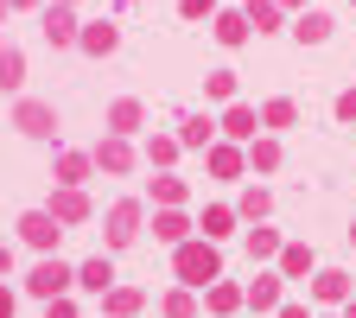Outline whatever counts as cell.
<instances>
[{
    "label": "cell",
    "mask_w": 356,
    "mask_h": 318,
    "mask_svg": "<svg viewBox=\"0 0 356 318\" xmlns=\"http://www.w3.org/2000/svg\"><path fill=\"white\" fill-rule=\"evenodd\" d=\"M178 274H185L191 287H210L216 280V248L210 242H185L178 248Z\"/></svg>",
    "instance_id": "1"
},
{
    "label": "cell",
    "mask_w": 356,
    "mask_h": 318,
    "mask_svg": "<svg viewBox=\"0 0 356 318\" xmlns=\"http://www.w3.org/2000/svg\"><path fill=\"white\" fill-rule=\"evenodd\" d=\"M70 280H76V274H70V267H64V261H38V267H32V280H26V287H32L38 299H58V293H64Z\"/></svg>",
    "instance_id": "2"
},
{
    "label": "cell",
    "mask_w": 356,
    "mask_h": 318,
    "mask_svg": "<svg viewBox=\"0 0 356 318\" xmlns=\"http://www.w3.org/2000/svg\"><path fill=\"white\" fill-rule=\"evenodd\" d=\"M19 236H26L32 248H51V242H58V216H51V210H26Z\"/></svg>",
    "instance_id": "3"
},
{
    "label": "cell",
    "mask_w": 356,
    "mask_h": 318,
    "mask_svg": "<svg viewBox=\"0 0 356 318\" xmlns=\"http://www.w3.org/2000/svg\"><path fill=\"white\" fill-rule=\"evenodd\" d=\"M134 230H140V204H115L108 210V242L121 248V242H134Z\"/></svg>",
    "instance_id": "4"
},
{
    "label": "cell",
    "mask_w": 356,
    "mask_h": 318,
    "mask_svg": "<svg viewBox=\"0 0 356 318\" xmlns=\"http://www.w3.org/2000/svg\"><path fill=\"white\" fill-rule=\"evenodd\" d=\"M76 287H89V293H108V287H115V267H108L102 255H96V261H83V267H76Z\"/></svg>",
    "instance_id": "5"
},
{
    "label": "cell",
    "mask_w": 356,
    "mask_h": 318,
    "mask_svg": "<svg viewBox=\"0 0 356 318\" xmlns=\"http://www.w3.org/2000/svg\"><path fill=\"white\" fill-rule=\"evenodd\" d=\"M19 127H26V134H38V141H44V134L58 127V115L44 109V102H19Z\"/></svg>",
    "instance_id": "6"
},
{
    "label": "cell",
    "mask_w": 356,
    "mask_h": 318,
    "mask_svg": "<svg viewBox=\"0 0 356 318\" xmlns=\"http://www.w3.org/2000/svg\"><path fill=\"white\" fill-rule=\"evenodd\" d=\"M51 216H58V223H83V216H89V198H83V191H58Z\"/></svg>",
    "instance_id": "7"
},
{
    "label": "cell",
    "mask_w": 356,
    "mask_h": 318,
    "mask_svg": "<svg viewBox=\"0 0 356 318\" xmlns=\"http://www.w3.org/2000/svg\"><path fill=\"white\" fill-rule=\"evenodd\" d=\"M312 293H318L325 305H337V299H350V274H318V287H312Z\"/></svg>",
    "instance_id": "8"
},
{
    "label": "cell",
    "mask_w": 356,
    "mask_h": 318,
    "mask_svg": "<svg viewBox=\"0 0 356 318\" xmlns=\"http://www.w3.org/2000/svg\"><path fill=\"white\" fill-rule=\"evenodd\" d=\"M248 305H254V312L280 305V280H254V287H248Z\"/></svg>",
    "instance_id": "9"
},
{
    "label": "cell",
    "mask_w": 356,
    "mask_h": 318,
    "mask_svg": "<svg viewBox=\"0 0 356 318\" xmlns=\"http://www.w3.org/2000/svg\"><path fill=\"white\" fill-rule=\"evenodd\" d=\"M153 236H159V242H178V248H185V216H153Z\"/></svg>",
    "instance_id": "10"
},
{
    "label": "cell",
    "mask_w": 356,
    "mask_h": 318,
    "mask_svg": "<svg viewBox=\"0 0 356 318\" xmlns=\"http://www.w3.org/2000/svg\"><path fill=\"white\" fill-rule=\"evenodd\" d=\"M229 223H236L229 210H204V236H229Z\"/></svg>",
    "instance_id": "11"
},
{
    "label": "cell",
    "mask_w": 356,
    "mask_h": 318,
    "mask_svg": "<svg viewBox=\"0 0 356 318\" xmlns=\"http://www.w3.org/2000/svg\"><path fill=\"white\" fill-rule=\"evenodd\" d=\"M286 274H293V280L312 274V248H286Z\"/></svg>",
    "instance_id": "12"
},
{
    "label": "cell",
    "mask_w": 356,
    "mask_h": 318,
    "mask_svg": "<svg viewBox=\"0 0 356 318\" xmlns=\"http://www.w3.org/2000/svg\"><path fill=\"white\" fill-rule=\"evenodd\" d=\"M210 305H216V312H236L242 293H236V287H210Z\"/></svg>",
    "instance_id": "13"
},
{
    "label": "cell",
    "mask_w": 356,
    "mask_h": 318,
    "mask_svg": "<svg viewBox=\"0 0 356 318\" xmlns=\"http://www.w3.org/2000/svg\"><path fill=\"white\" fill-rule=\"evenodd\" d=\"M83 172H89V159H76V153L58 166V178H64V185H83Z\"/></svg>",
    "instance_id": "14"
},
{
    "label": "cell",
    "mask_w": 356,
    "mask_h": 318,
    "mask_svg": "<svg viewBox=\"0 0 356 318\" xmlns=\"http://www.w3.org/2000/svg\"><path fill=\"white\" fill-rule=\"evenodd\" d=\"M254 166H261V172H274V166H280V147H274V141H261V147H254Z\"/></svg>",
    "instance_id": "15"
},
{
    "label": "cell",
    "mask_w": 356,
    "mask_h": 318,
    "mask_svg": "<svg viewBox=\"0 0 356 318\" xmlns=\"http://www.w3.org/2000/svg\"><path fill=\"white\" fill-rule=\"evenodd\" d=\"M185 141H191V147L210 141V121H204V115H185Z\"/></svg>",
    "instance_id": "16"
},
{
    "label": "cell",
    "mask_w": 356,
    "mask_h": 318,
    "mask_svg": "<svg viewBox=\"0 0 356 318\" xmlns=\"http://www.w3.org/2000/svg\"><path fill=\"white\" fill-rule=\"evenodd\" d=\"M191 312H197L191 293H172V299H165V318H191Z\"/></svg>",
    "instance_id": "17"
},
{
    "label": "cell",
    "mask_w": 356,
    "mask_h": 318,
    "mask_svg": "<svg viewBox=\"0 0 356 318\" xmlns=\"http://www.w3.org/2000/svg\"><path fill=\"white\" fill-rule=\"evenodd\" d=\"M96 159H102V166H108V172H121V166H127V147H121V141H115V147H102V153H96Z\"/></svg>",
    "instance_id": "18"
},
{
    "label": "cell",
    "mask_w": 356,
    "mask_h": 318,
    "mask_svg": "<svg viewBox=\"0 0 356 318\" xmlns=\"http://www.w3.org/2000/svg\"><path fill=\"white\" fill-rule=\"evenodd\" d=\"M325 32H331V26H325L318 13H305V19H299V38H325Z\"/></svg>",
    "instance_id": "19"
},
{
    "label": "cell",
    "mask_w": 356,
    "mask_h": 318,
    "mask_svg": "<svg viewBox=\"0 0 356 318\" xmlns=\"http://www.w3.org/2000/svg\"><path fill=\"white\" fill-rule=\"evenodd\" d=\"M0 83H7V89L19 83V58H13V51H7V58H0Z\"/></svg>",
    "instance_id": "20"
},
{
    "label": "cell",
    "mask_w": 356,
    "mask_h": 318,
    "mask_svg": "<svg viewBox=\"0 0 356 318\" xmlns=\"http://www.w3.org/2000/svg\"><path fill=\"white\" fill-rule=\"evenodd\" d=\"M337 115H343V121H356V89H350V96L337 102Z\"/></svg>",
    "instance_id": "21"
},
{
    "label": "cell",
    "mask_w": 356,
    "mask_h": 318,
    "mask_svg": "<svg viewBox=\"0 0 356 318\" xmlns=\"http://www.w3.org/2000/svg\"><path fill=\"white\" fill-rule=\"evenodd\" d=\"M0 318H13V293L7 287H0Z\"/></svg>",
    "instance_id": "22"
},
{
    "label": "cell",
    "mask_w": 356,
    "mask_h": 318,
    "mask_svg": "<svg viewBox=\"0 0 356 318\" xmlns=\"http://www.w3.org/2000/svg\"><path fill=\"white\" fill-rule=\"evenodd\" d=\"M280 318H312V312H305V305H286V312H280Z\"/></svg>",
    "instance_id": "23"
},
{
    "label": "cell",
    "mask_w": 356,
    "mask_h": 318,
    "mask_svg": "<svg viewBox=\"0 0 356 318\" xmlns=\"http://www.w3.org/2000/svg\"><path fill=\"white\" fill-rule=\"evenodd\" d=\"M7 267H13V255H7V248H0V274H7Z\"/></svg>",
    "instance_id": "24"
},
{
    "label": "cell",
    "mask_w": 356,
    "mask_h": 318,
    "mask_svg": "<svg viewBox=\"0 0 356 318\" xmlns=\"http://www.w3.org/2000/svg\"><path fill=\"white\" fill-rule=\"evenodd\" d=\"M350 318H356V305H350Z\"/></svg>",
    "instance_id": "25"
}]
</instances>
